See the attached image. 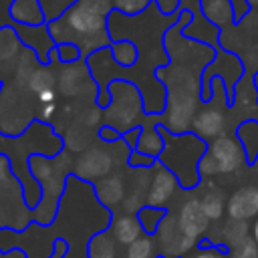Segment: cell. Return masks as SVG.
Here are the masks:
<instances>
[{
	"instance_id": "1",
	"label": "cell",
	"mask_w": 258,
	"mask_h": 258,
	"mask_svg": "<svg viewBox=\"0 0 258 258\" xmlns=\"http://www.w3.org/2000/svg\"><path fill=\"white\" fill-rule=\"evenodd\" d=\"M113 0H73L54 20L48 30L56 44H75L81 50V60L111 46L109 16Z\"/></svg>"
},
{
	"instance_id": "33",
	"label": "cell",
	"mask_w": 258,
	"mask_h": 258,
	"mask_svg": "<svg viewBox=\"0 0 258 258\" xmlns=\"http://www.w3.org/2000/svg\"><path fill=\"white\" fill-rule=\"evenodd\" d=\"M191 258H230L226 252H222V250H218V248H202V250H198Z\"/></svg>"
},
{
	"instance_id": "6",
	"label": "cell",
	"mask_w": 258,
	"mask_h": 258,
	"mask_svg": "<svg viewBox=\"0 0 258 258\" xmlns=\"http://www.w3.org/2000/svg\"><path fill=\"white\" fill-rule=\"evenodd\" d=\"M107 93L109 105L103 109V125L117 129L121 135L135 127H143L139 123L145 121V105L137 85L119 79L109 85Z\"/></svg>"
},
{
	"instance_id": "29",
	"label": "cell",
	"mask_w": 258,
	"mask_h": 258,
	"mask_svg": "<svg viewBox=\"0 0 258 258\" xmlns=\"http://www.w3.org/2000/svg\"><path fill=\"white\" fill-rule=\"evenodd\" d=\"M127 165L133 167V169H149L155 165V159L153 157H147L139 151H131L129 153V159H127Z\"/></svg>"
},
{
	"instance_id": "14",
	"label": "cell",
	"mask_w": 258,
	"mask_h": 258,
	"mask_svg": "<svg viewBox=\"0 0 258 258\" xmlns=\"http://www.w3.org/2000/svg\"><path fill=\"white\" fill-rule=\"evenodd\" d=\"M93 189H95V198L97 202L107 208L109 212H113L115 206H121L125 196H127V185H125V177L119 173V171H113L109 173L107 177L99 179L93 183Z\"/></svg>"
},
{
	"instance_id": "12",
	"label": "cell",
	"mask_w": 258,
	"mask_h": 258,
	"mask_svg": "<svg viewBox=\"0 0 258 258\" xmlns=\"http://www.w3.org/2000/svg\"><path fill=\"white\" fill-rule=\"evenodd\" d=\"M157 240H159V248L165 256L183 254L196 244V240L181 234V230L177 226V218H173V216H165V220L161 222V226L157 230Z\"/></svg>"
},
{
	"instance_id": "17",
	"label": "cell",
	"mask_w": 258,
	"mask_h": 258,
	"mask_svg": "<svg viewBox=\"0 0 258 258\" xmlns=\"http://www.w3.org/2000/svg\"><path fill=\"white\" fill-rule=\"evenodd\" d=\"M224 125H226L224 113L220 109L208 107V109L198 111V115H196V119L191 123V131L200 139H218V137H222Z\"/></svg>"
},
{
	"instance_id": "13",
	"label": "cell",
	"mask_w": 258,
	"mask_h": 258,
	"mask_svg": "<svg viewBox=\"0 0 258 258\" xmlns=\"http://www.w3.org/2000/svg\"><path fill=\"white\" fill-rule=\"evenodd\" d=\"M177 218V226L181 230L183 236L196 240L198 236H202L208 228V222L210 218L206 216L204 208H202V202L200 200H185L179 208V214L175 216Z\"/></svg>"
},
{
	"instance_id": "20",
	"label": "cell",
	"mask_w": 258,
	"mask_h": 258,
	"mask_svg": "<svg viewBox=\"0 0 258 258\" xmlns=\"http://www.w3.org/2000/svg\"><path fill=\"white\" fill-rule=\"evenodd\" d=\"M165 149V139L159 131V127L155 125H143L141 127V137H139V143H137V149L139 153L147 155V157H153V159H159V155L163 153Z\"/></svg>"
},
{
	"instance_id": "11",
	"label": "cell",
	"mask_w": 258,
	"mask_h": 258,
	"mask_svg": "<svg viewBox=\"0 0 258 258\" xmlns=\"http://www.w3.org/2000/svg\"><path fill=\"white\" fill-rule=\"evenodd\" d=\"M179 181L177 177L161 163L155 165V171L149 179V189H147V206L153 208H163L175 194Z\"/></svg>"
},
{
	"instance_id": "21",
	"label": "cell",
	"mask_w": 258,
	"mask_h": 258,
	"mask_svg": "<svg viewBox=\"0 0 258 258\" xmlns=\"http://www.w3.org/2000/svg\"><path fill=\"white\" fill-rule=\"evenodd\" d=\"M109 50L119 69H133L139 62V46L131 40H113Z\"/></svg>"
},
{
	"instance_id": "24",
	"label": "cell",
	"mask_w": 258,
	"mask_h": 258,
	"mask_svg": "<svg viewBox=\"0 0 258 258\" xmlns=\"http://www.w3.org/2000/svg\"><path fill=\"white\" fill-rule=\"evenodd\" d=\"M153 254H155V246L151 236H141L139 240L127 246L125 258H153Z\"/></svg>"
},
{
	"instance_id": "32",
	"label": "cell",
	"mask_w": 258,
	"mask_h": 258,
	"mask_svg": "<svg viewBox=\"0 0 258 258\" xmlns=\"http://www.w3.org/2000/svg\"><path fill=\"white\" fill-rule=\"evenodd\" d=\"M139 137H141V127H135V129H131V131H127L123 135V141H125V145L131 151H135L137 149V143H139Z\"/></svg>"
},
{
	"instance_id": "30",
	"label": "cell",
	"mask_w": 258,
	"mask_h": 258,
	"mask_svg": "<svg viewBox=\"0 0 258 258\" xmlns=\"http://www.w3.org/2000/svg\"><path fill=\"white\" fill-rule=\"evenodd\" d=\"M121 137H123V135H121L117 129L109 127V125H103V127L99 129V141H103V143H117Z\"/></svg>"
},
{
	"instance_id": "23",
	"label": "cell",
	"mask_w": 258,
	"mask_h": 258,
	"mask_svg": "<svg viewBox=\"0 0 258 258\" xmlns=\"http://www.w3.org/2000/svg\"><path fill=\"white\" fill-rule=\"evenodd\" d=\"M165 210L163 208H153V206H143L139 212H137V220L145 232V236H151V234H157L161 222L165 220Z\"/></svg>"
},
{
	"instance_id": "31",
	"label": "cell",
	"mask_w": 258,
	"mask_h": 258,
	"mask_svg": "<svg viewBox=\"0 0 258 258\" xmlns=\"http://www.w3.org/2000/svg\"><path fill=\"white\" fill-rule=\"evenodd\" d=\"M177 4H179V0H153V6H155L161 14H167V16L177 10Z\"/></svg>"
},
{
	"instance_id": "26",
	"label": "cell",
	"mask_w": 258,
	"mask_h": 258,
	"mask_svg": "<svg viewBox=\"0 0 258 258\" xmlns=\"http://www.w3.org/2000/svg\"><path fill=\"white\" fill-rule=\"evenodd\" d=\"M200 202H202V208L210 220H218L224 214V200L218 191H208Z\"/></svg>"
},
{
	"instance_id": "28",
	"label": "cell",
	"mask_w": 258,
	"mask_h": 258,
	"mask_svg": "<svg viewBox=\"0 0 258 258\" xmlns=\"http://www.w3.org/2000/svg\"><path fill=\"white\" fill-rule=\"evenodd\" d=\"M56 54H58V62H77L81 60V50L75 44H56Z\"/></svg>"
},
{
	"instance_id": "27",
	"label": "cell",
	"mask_w": 258,
	"mask_h": 258,
	"mask_svg": "<svg viewBox=\"0 0 258 258\" xmlns=\"http://www.w3.org/2000/svg\"><path fill=\"white\" fill-rule=\"evenodd\" d=\"M230 258H258V244L250 238L242 240L240 244L232 246Z\"/></svg>"
},
{
	"instance_id": "3",
	"label": "cell",
	"mask_w": 258,
	"mask_h": 258,
	"mask_svg": "<svg viewBox=\"0 0 258 258\" xmlns=\"http://www.w3.org/2000/svg\"><path fill=\"white\" fill-rule=\"evenodd\" d=\"M73 155L71 151L62 149L56 157H46V155H32L28 161L32 177L38 181L42 189L40 204L34 208V220L38 224H48L64 196L69 177L73 173Z\"/></svg>"
},
{
	"instance_id": "35",
	"label": "cell",
	"mask_w": 258,
	"mask_h": 258,
	"mask_svg": "<svg viewBox=\"0 0 258 258\" xmlns=\"http://www.w3.org/2000/svg\"><path fill=\"white\" fill-rule=\"evenodd\" d=\"M252 240L258 244V220L254 222V228H252Z\"/></svg>"
},
{
	"instance_id": "2",
	"label": "cell",
	"mask_w": 258,
	"mask_h": 258,
	"mask_svg": "<svg viewBox=\"0 0 258 258\" xmlns=\"http://www.w3.org/2000/svg\"><path fill=\"white\" fill-rule=\"evenodd\" d=\"M64 149L62 137L56 133L54 127L42 121H34L22 135L6 137L0 135V155L10 161L12 173L22 183V196L28 208H36L42 198V189L38 181L32 177L28 161L32 155H46L56 157Z\"/></svg>"
},
{
	"instance_id": "34",
	"label": "cell",
	"mask_w": 258,
	"mask_h": 258,
	"mask_svg": "<svg viewBox=\"0 0 258 258\" xmlns=\"http://www.w3.org/2000/svg\"><path fill=\"white\" fill-rule=\"evenodd\" d=\"M64 252H67V244H64V240H56V242H54V252H52L50 258H62Z\"/></svg>"
},
{
	"instance_id": "10",
	"label": "cell",
	"mask_w": 258,
	"mask_h": 258,
	"mask_svg": "<svg viewBox=\"0 0 258 258\" xmlns=\"http://www.w3.org/2000/svg\"><path fill=\"white\" fill-rule=\"evenodd\" d=\"M12 26L24 48H30L40 60V64H50V54L56 48V42L48 30V22L40 26H22V24H12Z\"/></svg>"
},
{
	"instance_id": "16",
	"label": "cell",
	"mask_w": 258,
	"mask_h": 258,
	"mask_svg": "<svg viewBox=\"0 0 258 258\" xmlns=\"http://www.w3.org/2000/svg\"><path fill=\"white\" fill-rule=\"evenodd\" d=\"M228 216L236 222H244L258 214V189L256 187H242L228 200Z\"/></svg>"
},
{
	"instance_id": "19",
	"label": "cell",
	"mask_w": 258,
	"mask_h": 258,
	"mask_svg": "<svg viewBox=\"0 0 258 258\" xmlns=\"http://www.w3.org/2000/svg\"><path fill=\"white\" fill-rule=\"evenodd\" d=\"M109 226H111L113 238H115L119 244H125V246L133 244L135 240H139V238L143 236V228H141L137 216H133V214L117 216Z\"/></svg>"
},
{
	"instance_id": "7",
	"label": "cell",
	"mask_w": 258,
	"mask_h": 258,
	"mask_svg": "<svg viewBox=\"0 0 258 258\" xmlns=\"http://www.w3.org/2000/svg\"><path fill=\"white\" fill-rule=\"evenodd\" d=\"M121 153H131V149L125 145L123 137L117 143H103L101 145H93L89 149H85L83 153H79L73 159V175L79 177L81 181L87 183H95L103 177H107L109 173H113V169L121 163L127 161L129 157H121Z\"/></svg>"
},
{
	"instance_id": "22",
	"label": "cell",
	"mask_w": 258,
	"mask_h": 258,
	"mask_svg": "<svg viewBox=\"0 0 258 258\" xmlns=\"http://www.w3.org/2000/svg\"><path fill=\"white\" fill-rule=\"evenodd\" d=\"M117 240L109 232H99L89 240L87 256L89 258H115L117 256Z\"/></svg>"
},
{
	"instance_id": "8",
	"label": "cell",
	"mask_w": 258,
	"mask_h": 258,
	"mask_svg": "<svg viewBox=\"0 0 258 258\" xmlns=\"http://www.w3.org/2000/svg\"><path fill=\"white\" fill-rule=\"evenodd\" d=\"M56 91L67 99H79L81 103L99 101V85L87 64V60L60 62L56 69Z\"/></svg>"
},
{
	"instance_id": "4",
	"label": "cell",
	"mask_w": 258,
	"mask_h": 258,
	"mask_svg": "<svg viewBox=\"0 0 258 258\" xmlns=\"http://www.w3.org/2000/svg\"><path fill=\"white\" fill-rule=\"evenodd\" d=\"M163 139L165 149L159 155V163L165 165L179 181L181 187H194L200 175V161L206 155V143L196 133H169L165 127L157 125Z\"/></svg>"
},
{
	"instance_id": "25",
	"label": "cell",
	"mask_w": 258,
	"mask_h": 258,
	"mask_svg": "<svg viewBox=\"0 0 258 258\" xmlns=\"http://www.w3.org/2000/svg\"><path fill=\"white\" fill-rule=\"evenodd\" d=\"M151 4H153V0H113V10H117L125 16H137V14L145 12Z\"/></svg>"
},
{
	"instance_id": "18",
	"label": "cell",
	"mask_w": 258,
	"mask_h": 258,
	"mask_svg": "<svg viewBox=\"0 0 258 258\" xmlns=\"http://www.w3.org/2000/svg\"><path fill=\"white\" fill-rule=\"evenodd\" d=\"M58 135L62 137L64 149L71 151V153H77V155L83 153L85 149L93 147L95 137L99 139V131H95V129H91V127H87V125H83V123H77V121H73V123H71L64 131H60Z\"/></svg>"
},
{
	"instance_id": "5",
	"label": "cell",
	"mask_w": 258,
	"mask_h": 258,
	"mask_svg": "<svg viewBox=\"0 0 258 258\" xmlns=\"http://www.w3.org/2000/svg\"><path fill=\"white\" fill-rule=\"evenodd\" d=\"M42 103L26 85L6 81L0 89V135L18 137L34 121H40Z\"/></svg>"
},
{
	"instance_id": "9",
	"label": "cell",
	"mask_w": 258,
	"mask_h": 258,
	"mask_svg": "<svg viewBox=\"0 0 258 258\" xmlns=\"http://www.w3.org/2000/svg\"><path fill=\"white\" fill-rule=\"evenodd\" d=\"M244 163V151L238 141L232 137H218L208 147L206 155L200 161V175H214V173H228L238 169Z\"/></svg>"
},
{
	"instance_id": "15",
	"label": "cell",
	"mask_w": 258,
	"mask_h": 258,
	"mask_svg": "<svg viewBox=\"0 0 258 258\" xmlns=\"http://www.w3.org/2000/svg\"><path fill=\"white\" fill-rule=\"evenodd\" d=\"M8 16L12 18V24L22 26H40L48 22V14L44 12L40 0H12Z\"/></svg>"
}]
</instances>
